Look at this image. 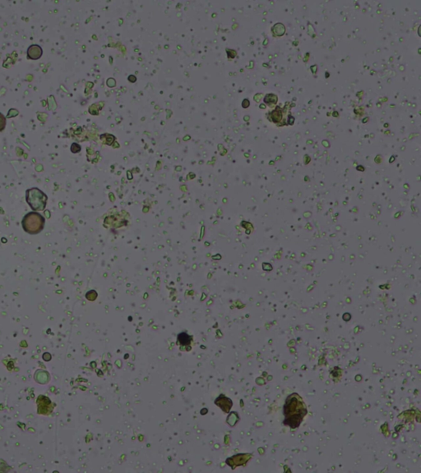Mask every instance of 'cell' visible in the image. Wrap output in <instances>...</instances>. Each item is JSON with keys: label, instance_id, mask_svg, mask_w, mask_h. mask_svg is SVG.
Wrapping results in <instances>:
<instances>
[{"label": "cell", "instance_id": "obj_6", "mask_svg": "<svg viewBox=\"0 0 421 473\" xmlns=\"http://www.w3.org/2000/svg\"><path fill=\"white\" fill-rule=\"evenodd\" d=\"M272 117L273 119V121H280L281 119V112L280 111V110H275V111H273V113H272Z\"/></svg>", "mask_w": 421, "mask_h": 473}, {"label": "cell", "instance_id": "obj_2", "mask_svg": "<svg viewBox=\"0 0 421 473\" xmlns=\"http://www.w3.org/2000/svg\"><path fill=\"white\" fill-rule=\"evenodd\" d=\"M23 229L30 234H37L43 230L45 219L37 212H30L23 218Z\"/></svg>", "mask_w": 421, "mask_h": 473}, {"label": "cell", "instance_id": "obj_1", "mask_svg": "<svg viewBox=\"0 0 421 473\" xmlns=\"http://www.w3.org/2000/svg\"><path fill=\"white\" fill-rule=\"evenodd\" d=\"M307 413L305 405L297 393H293L288 397L284 406L285 421L284 424L290 427L297 428Z\"/></svg>", "mask_w": 421, "mask_h": 473}, {"label": "cell", "instance_id": "obj_5", "mask_svg": "<svg viewBox=\"0 0 421 473\" xmlns=\"http://www.w3.org/2000/svg\"><path fill=\"white\" fill-rule=\"evenodd\" d=\"M179 340H180L182 344H189L191 339H190L188 334H186V333H181V334H180V336H179Z\"/></svg>", "mask_w": 421, "mask_h": 473}, {"label": "cell", "instance_id": "obj_7", "mask_svg": "<svg viewBox=\"0 0 421 473\" xmlns=\"http://www.w3.org/2000/svg\"><path fill=\"white\" fill-rule=\"evenodd\" d=\"M5 127H6V117L0 113V132H2Z\"/></svg>", "mask_w": 421, "mask_h": 473}, {"label": "cell", "instance_id": "obj_8", "mask_svg": "<svg viewBox=\"0 0 421 473\" xmlns=\"http://www.w3.org/2000/svg\"><path fill=\"white\" fill-rule=\"evenodd\" d=\"M80 146H79V145L76 144V143L72 144V147H71V150H72V152H79V151H80Z\"/></svg>", "mask_w": 421, "mask_h": 473}, {"label": "cell", "instance_id": "obj_4", "mask_svg": "<svg viewBox=\"0 0 421 473\" xmlns=\"http://www.w3.org/2000/svg\"><path fill=\"white\" fill-rule=\"evenodd\" d=\"M42 55V49L37 45H32L27 50V57L29 60H37Z\"/></svg>", "mask_w": 421, "mask_h": 473}, {"label": "cell", "instance_id": "obj_3", "mask_svg": "<svg viewBox=\"0 0 421 473\" xmlns=\"http://www.w3.org/2000/svg\"><path fill=\"white\" fill-rule=\"evenodd\" d=\"M26 200L32 210L40 211L45 210L47 202V196L43 191L38 188H31L27 190Z\"/></svg>", "mask_w": 421, "mask_h": 473}]
</instances>
